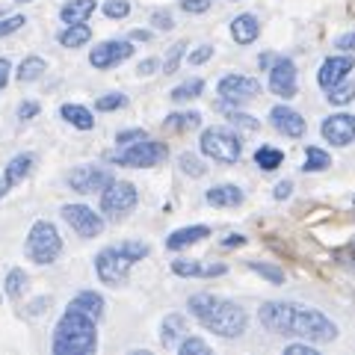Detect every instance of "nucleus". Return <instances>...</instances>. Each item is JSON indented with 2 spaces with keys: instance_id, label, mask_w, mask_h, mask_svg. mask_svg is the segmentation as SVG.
Instances as JSON below:
<instances>
[{
  "instance_id": "680f3d73",
  "label": "nucleus",
  "mask_w": 355,
  "mask_h": 355,
  "mask_svg": "<svg viewBox=\"0 0 355 355\" xmlns=\"http://www.w3.org/2000/svg\"><path fill=\"white\" fill-rule=\"evenodd\" d=\"M12 3H30V0H12Z\"/></svg>"
},
{
  "instance_id": "9b49d317",
  "label": "nucleus",
  "mask_w": 355,
  "mask_h": 355,
  "mask_svg": "<svg viewBox=\"0 0 355 355\" xmlns=\"http://www.w3.org/2000/svg\"><path fill=\"white\" fill-rule=\"evenodd\" d=\"M216 89H219V98L225 104H246L254 95H261V80L246 77V74H225Z\"/></svg>"
},
{
  "instance_id": "c03bdc74",
  "label": "nucleus",
  "mask_w": 355,
  "mask_h": 355,
  "mask_svg": "<svg viewBox=\"0 0 355 355\" xmlns=\"http://www.w3.org/2000/svg\"><path fill=\"white\" fill-rule=\"evenodd\" d=\"M210 57H214V48H210V44H198L196 51L187 53V62H190V65H202V62H207Z\"/></svg>"
},
{
  "instance_id": "37998d69",
  "label": "nucleus",
  "mask_w": 355,
  "mask_h": 355,
  "mask_svg": "<svg viewBox=\"0 0 355 355\" xmlns=\"http://www.w3.org/2000/svg\"><path fill=\"white\" fill-rule=\"evenodd\" d=\"M24 24H27L24 15H9V18H3V21H0V39H3V36H12V33H18Z\"/></svg>"
},
{
  "instance_id": "7ed1b4c3",
  "label": "nucleus",
  "mask_w": 355,
  "mask_h": 355,
  "mask_svg": "<svg viewBox=\"0 0 355 355\" xmlns=\"http://www.w3.org/2000/svg\"><path fill=\"white\" fill-rule=\"evenodd\" d=\"M198 323L219 338H240L249 326V317H246V311L237 302H231V299H216V305L210 308Z\"/></svg>"
},
{
  "instance_id": "8fccbe9b",
  "label": "nucleus",
  "mask_w": 355,
  "mask_h": 355,
  "mask_svg": "<svg viewBox=\"0 0 355 355\" xmlns=\"http://www.w3.org/2000/svg\"><path fill=\"white\" fill-rule=\"evenodd\" d=\"M157 69H160V62L151 57V60H142V62L137 65V74H139V77H151V74L157 71Z\"/></svg>"
},
{
  "instance_id": "a18cd8bd",
  "label": "nucleus",
  "mask_w": 355,
  "mask_h": 355,
  "mask_svg": "<svg viewBox=\"0 0 355 355\" xmlns=\"http://www.w3.org/2000/svg\"><path fill=\"white\" fill-rule=\"evenodd\" d=\"M148 137V133L146 130H121L119 133V137H116V142H119V146H133V142H139V139H146Z\"/></svg>"
},
{
  "instance_id": "4468645a",
  "label": "nucleus",
  "mask_w": 355,
  "mask_h": 355,
  "mask_svg": "<svg viewBox=\"0 0 355 355\" xmlns=\"http://www.w3.org/2000/svg\"><path fill=\"white\" fill-rule=\"evenodd\" d=\"M270 89H272V95L284 98V101H291V98L296 95V65H293V60L279 57L270 65Z\"/></svg>"
},
{
  "instance_id": "e433bc0d",
  "label": "nucleus",
  "mask_w": 355,
  "mask_h": 355,
  "mask_svg": "<svg viewBox=\"0 0 355 355\" xmlns=\"http://www.w3.org/2000/svg\"><path fill=\"white\" fill-rule=\"evenodd\" d=\"M178 166H181V172L184 175H190V178H202L205 172H207V166L196 157V154H190V151H184L181 157H178Z\"/></svg>"
},
{
  "instance_id": "f704fd0d",
  "label": "nucleus",
  "mask_w": 355,
  "mask_h": 355,
  "mask_svg": "<svg viewBox=\"0 0 355 355\" xmlns=\"http://www.w3.org/2000/svg\"><path fill=\"white\" fill-rule=\"evenodd\" d=\"M249 270L252 272H258L263 275L270 284H284V270H279V266H272V263H261V261H249Z\"/></svg>"
},
{
  "instance_id": "c756f323",
  "label": "nucleus",
  "mask_w": 355,
  "mask_h": 355,
  "mask_svg": "<svg viewBox=\"0 0 355 355\" xmlns=\"http://www.w3.org/2000/svg\"><path fill=\"white\" fill-rule=\"evenodd\" d=\"M202 89H205V80H202V77H193V80L175 86L169 92V98H172V101H178V104H184V101H193V98L202 95Z\"/></svg>"
},
{
  "instance_id": "4d7b16f0",
  "label": "nucleus",
  "mask_w": 355,
  "mask_h": 355,
  "mask_svg": "<svg viewBox=\"0 0 355 355\" xmlns=\"http://www.w3.org/2000/svg\"><path fill=\"white\" fill-rule=\"evenodd\" d=\"M130 39H137V42H148V39H151V33H148V30H133V33H130Z\"/></svg>"
},
{
  "instance_id": "39448f33",
  "label": "nucleus",
  "mask_w": 355,
  "mask_h": 355,
  "mask_svg": "<svg viewBox=\"0 0 355 355\" xmlns=\"http://www.w3.org/2000/svg\"><path fill=\"white\" fill-rule=\"evenodd\" d=\"M198 146H202L205 157L216 160V163H237L243 157V142H240V137L231 128H222V125L207 128L202 133V142H198Z\"/></svg>"
},
{
  "instance_id": "2f4dec72",
  "label": "nucleus",
  "mask_w": 355,
  "mask_h": 355,
  "mask_svg": "<svg viewBox=\"0 0 355 355\" xmlns=\"http://www.w3.org/2000/svg\"><path fill=\"white\" fill-rule=\"evenodd\" d=\"M329 166H331V157L323 148H317V146L305 148V166H302L305 172H326Z\"/></svg>"
},
{
  "instance_id": "aec40b11",
  "label": "nucleus",
  "mask_w": 355,
  "mask_h": 355,
  "mask_svg": "<svg viewBox=\"0 0 355 355\" xmlns=\"http://www.w3.org/2000/svg\"><path fill=\"white\" fill-rule=\"evenodd\" d=\"M205 237H210L207 225H187V228H178V231H172V234L166 237V249L178 252V249H187V246H193V243L205 240Z\"/></svg>"
},
{
  "instance_id": "58836bf2",
  "label": "nucleus",
  "mask_w": 355,
  "mask_h": 355,
  "mask_svg": "<svg viewBox=\"0 0 355 355\" xmlns=\"http://www.w3.org/2000/svg\"><path fill=\"white\" fill-rule=\"evenodd\" d=\"M184 51H187V42H175L172 48H169V53H166V62H163V71L166 74H175L178 71V65H181V60H184Z\"/></svg>"
},
{
  "instance_id": "49530a36",
  "label": "nucleus",
  "mask_w": 355,
  "mask_h": 355,
  "mask_svg": "<svg viewBox=\"0 0 355 355\" xmlns=\"http://www.w3.org/2000/svg\"><path fill=\"white\" fill-rule=\"evenodd\" d=\"M181 9L190 15H202L210 9V0H181Z\"/></svg>"
},
{
  "instance_id": "13d9d810",
  "label": "nucleus",
  "mask_w": 355,
  "mask_h": 355,
  "mask_svg": "<svg viewBox=\"0 0 355 355\" xmlns=\"http://www.w3.org/2000/svg\"><path fill=\"white\" fill-rule=\"evenodd\" d=\"M44 305H48V299H36V302H33V314H42V311H44Z\"/></svg>"
},
{
  "instance_id": "79ce46f5",
  "label": "nucleus",
  "mask_w": 355,
  "mask_h": 355,
  "mask_svg": "<svg viewBox=\"0 0 355 355\" xmlns=\"http://www.w3.org/2000/svg\"><path fill=\"white\" fill-rule=\"evenodd\" d=\"M228 121L234 128H243V130H258L261 125H258V119H252L249 113H240V110H231L228 113Z\"/></svg>"
},
{
  "instance_id": "a19ab883",
  "label": "nucleus",
  "mask_w": 355,
  "mask_h": 355,
  "mask_svg": "<svg viewBox=\"0 0 355 355\" xmlns=\"http://www.w3.org/2000/svg\"><path fill=\"white\" fill-rule=\"evenodd\" d=\"M104 15L113 18V21L128 18L130 15V3H128V0H107V3H104Z\"/></svg>"
},
{
  "instance_id": "dca6fc26",
  "label": "nucleus",
  "mask_w": 355,
  "mask_h": 355,
  "mask_svg": "<svg viewBox=\"0 0 355 355\" xmlns=\"http://www.w3.org/2000/svg\"><path fill=\"white\" fill-rule=\"evenodd\" d=\"M355 69V60L349 57V53H340V57H329L323 65H320V74H317V83L329 89V86H335L340 80H347L349 71Z\"/></svg>"
},
{
  "instance_id": "bb28decb",
  "label": "nucleus",
  "mask_w": 355,
  "mask_h": 355,
  "mask_svg": "<svg viewBox=\"0 0 355 355\" xmlns=\"http://www.w3.org/2000/svg\"><path fill=\"white\" fill-rule=\"evenodd\" d=\"M44 71H48V62H44L42 57H27L24 62L18 65V74L15 77H18L21 83H33V80H39Z\"/></svg>"
},
{
  "instance_id": "cd10ccee",
  "label": "nucleus",
  "mask_w": 355,
  "mask_h": 355,
  "mask_svg": "<svg viewBox=\"0 0 355 355\" xmlns=\"http://www.w3.org/2000/svg\"><path fill=\"white\" fill-rule=\"evenodd\" d=\"M198 125H202V113H196V110L166 116V128H172V130H196Z\"/></svg>"
},
{
  "instance_id": "09e8293b",
  "label": "nucleus",
  "mask_w": 355,
  "mask_h": 355,
  "mask_svg": "<svg viewBox=\"0 0 355 355\" xmlns=\"http://www.w3.org/2000/svg\"><path fill=\"white\" fill-rule=\"evenodd\" d=\"M39 110H42V107H39L36 101H24V104L18 107V119H21V121H30V119L39 116Z\"/></svg>"
},
{
  "instance_id": "f03ea898",
  "label": "nucleus",
  "mask_w": 355,
  "mask_h": 355,
  "mask_svg": "<svg viewBox=\"0 0 355 355\" xmlns=\"http://www.w3.org/2000/svg\"><path fill=\"white\" fill-rule=\"evenodd\" d=\"M51 349H53V355H89V352H95L98 349L95 320L69 308L57 323Z\"/></svg>"
},
{
  "instance_id": "423d86ee",
  "label": "nucleus",
  "mask_w": 355,
  "mask_h": 355,
  "mask_svg": "<svg viewBox=\"0 0 355 355\" xmlns=\"http://www.w3.org/2000/svg\"><path fill=\"white\" fill-rule=\"evenodd\" d=\"M169 157V148L166 142H154V139H139L133 146H121V151L110 154V160L116 166H130V169H148V166H157Z\"/></svg>"
},
{
  "instance_id": "6e6552de",
  "label": "nucleus",
  "mask_w": 355,
  "mask_h": 355,
  "mask_svg": "<svg viewBox=\"0 0 355 355\" xmlns=\"http://www.w3.org/2000/svg\"><path fill=\"white\" fill-rule=\"evenodd\" d=\"M130 266H133V261H128L116 246L101 249V252L95 254V272H98V279H101L104 284H110V287H121V284H125L128 275H130Z\"/></svg>"
},
{
  "instance_id": "5fc2aeb1",
  "label": "nucleus",
  "mask_w": 355,
  "mask_h": 355,
  "mask_svg": "<svg viewBox=\"0 0 355 355\" xmlns=\"http://www.w3.org/2000/svg\"><path fill=\"white\" fill-rule=\"evenodd\" d=\"M9 71H12V62L0 57V89H3V86L9 83Z\"/></svg>"
},
{
  "instance_id": "20e7f679",
  "label": "nucleus",
  "mask_w": 355,
  "mask_h": 355,
  "mask_svg": "<svg viewBox=\"0 0 355 355\" xmlns=\"http://www.w3.org/2000/svg\"><path fill=\"white\" fill-rule=\"evenodd\" d=\"M24 249H27V258L33 263H39V266L53 263V261L60 258V252H62V237H60L57 225L48 222V219H39L36 225L30 228Z\"/></svg>"
},
{
  "instance_id": "6e6d98bb",
  "label": "nucleus",
  "mask_w": 355,
  "mask_h": 355,
  "mask_svg": "<svg viewBox=\"0 0 355 355\" xmlns=\"http://www.w3.org/2000/svg\"><path fill=\"white\" fill-rule=\"evenodd\" d=\"M243 243H246V237H243V234H228L225 240H222V246L231 249V246H243Z\"/></svg>"
},
{
  "instance_id": "bf43d9fd",
  "label": "nucleus",
  "mask_w": 355,
  "mask_h": 355,
  "mask_svg": "<svg viewBox=\"0 0 355 355\" xmlns=\"http://www.w3.org/2000/svg\"><path fill=\"white\" fill-rule=\"evenodd\" d=\"M272 62H275V60L270 57V53H263V57L258 60V65H261V69H270V65H272Z\"/></svg>"
},
{
  "instance_id": "1a4fd4ad",
  "label": "nucleus",
  "mask_w": 355,
  "mask_h": 355,
  "mask_svg": "<svg viewBox=\"0 0 355 355\" xmlns=\"http://www.w3.org/2000/svg\"><path fill=\"white\" fill-rule=\"evenodd\" d=\"M62 219L69 222L74 234L83 237V240H92V237H98L104 231V216L95 214V210L86 207V205H65L62 207Z\"/></svg>"
},
{
  "instance_id": "b1692460",
  "label": "nucleus",
  "mask_w": 355,
  "mask_h": 355,
  "mask_svg": "<svg viewBox=\"0 0 355 355\" xmlns=\"http://www.w3.org/2000/svg\"><path fill=\"white\" fill-rule=\"evenodd\" d=\"M95 12V0H69L60 9V18L65 24H83V21Z\"/></svg>"
},
{
  "instance_id": "393cba45",
  "label": "nucleus",
  "mask_w": 355,
  "mask_h": 355,
  "mask_svg": "<svg viewBox=\"0 0 355 355\" xmlns=\"http://www.w3.org/2000/svg\"><path fill=\"white\" fill-rule=\"evenodd\" d=\"M60 116L69 121L71 128H77V130H92L95 128L92 113H89L86 107H80V104H62L60 107Z\"/></svg>"
},
{
  "instance_id": "f3484780",
  "label": "nucleus",
  "mask_w": 355,
  "mask_h": 355,
  "mask_svg": "<svg viewBox=\"0 0 355 355\" xmlns=\"http://www.w3.org/2000/svg\"><path fill=\"white\" fill-rule=\"evenodd\" d=\"M172 272L181 279H214V275H225L228 266L225 263H202L193 258H178L172 261Z\"/></svg>"
},
{
  "instance_id": "c9c22d12",
  "label": "nucleus",
  "mask_w": 355,
  "mask_h": 355,
  "mask_svg": "<svg viewBox=\"0 0 355 355\" xmlns=\"http://www.w3.org/2000/svg\"><path fill=\"white\" fill-rule=\"evenodd\" d=\"M216 299H219V296H214V293H196V296H190V314H193L196 320H202L207 311L216 305Z\"/></svg>"
},
{
  "instance_id": "f8f14e48",
  "label": "nucleus",
  "mask_w": 355,
  "mask_h": 355,
  "mask_svg": "<svg viewBox=\"0 0 355 355\" xmlns=\"http://www.w3.org/2000/svg\"><path fill=\"white\" fill-rule=\"evenodd\" d=\"M113 181V175H110L107 169H101V166H77V169L69 175V187L74 193H101L104 187Z\"/></svg>"
},
{
  "instance_id": "72a5a7b5",
  "label": "nucleus",
  "mask_w": 355,
  "mask_h": 355,
  "mask_svg": "<svg viewBox=\"0 0 355 355\" xmlns=\"http://www.w3.org/2000/svg\"><path fill=\"white\" fill-rule=\"evenodd\" d=\"M116 249H119L121 254H125L128 261H133V263L142 261V258H148V252H151L148 243H139V240H125V243H119Z\"/></svg>"
},
{
  "instance_id": "5701e85b",
  "label": "nucleus",
  "mask_w": 355,
  "mask_h": 355,
  "mask_svg": "<svg viewBox=\"0 0 355 355\" xmlns=\"http://www.w3.org/2000/svg\"><path fill=\"white\" fill-rule=\"evenodd\" d=\"M184 335H187V320L181 314H169L163 320V326H160V343L163 347H175V343H181Z\"/></svg>"
},
{
  "instance_id": "864d4df0",
  "label": "nucleus",
  "mask_w": 355,
  "mask_h": 355,
  "mask_svg": "<svg viewBox=\"0 0 355 355\" xmlns=\"http://www.w3.org/2000/svg\"><path fill=\"white\" fill-rule=\"evenodd\" d=\"M291 190H293V181H279V184H275V193H272V196L282 202V198L291 196Z\"/></svg>"
},
{
  "instance_id": "603ef678",
  "label": "nucleus",
  "mask_w": 355,
  "mask_h": 355,
  "mask_svg": "<svg viewBox=\"0 0 355 355\" xmlns=\"http://www.w3.org/2000/svg\"><path fill=\"white\" fill-rule=\"evenodd\" d=\"M335 44L340 51H355V33H343V36H338Z\"/></svg>"
},
{
  "instance_id": "3c124183",
  "label": "nucleus",
  "mask_w": 355,
  "mask_h": 355,
  "mask_svg": "<svg viewBox=\"0 0 355 355\" xmlns=\"http://www.w3.org/2000/svg\"><path fill=\"white\" fill-rule=\"evenodd\" d=\"M287 355H317L314 347H308V343H291V347H284Z\"/></svg>"
},
{
  "instance_id": "ddd939ff",
  "label": "nucleus",
  "mask_w": 355,
  "mask_h": 355,
  "mask_svg": "<svg viewBox=\"0 0 355 355\" xmlns=\"http://www.w3.org/2000/svg\"><path fill=\"white\" fill-rule=\"evenodd\" d=\"M320 133H323V139L331 142V146H352L355 142V116L352 113H335L329 116L323 125H320Z\"/></svg>"
},
{
  "instance_id": "9d476101",
  "label": "nucleus",
  "mask_w": 355,
  "mask_h": 355,
  "mask_svg": "<svg viewBox=\"0 0 355 355\" xmlns=\"http://www.w3.org/2000/svg\"><path fill=\"white\" fill-rule=\"evenodd\" d=\"M130 57H133V44L128 39H110V42H101L98 48L89 51V65L107 71V69H116V65H121Z\"/></svg>"
},
{
  "instance_id": "0eeeda50",
  "label": "nucleus",
  "mask_w": 355,
  "mask_h": 355,
  "mask_svg": "<svg viewBox=\"0 0 355 355\" xmlns=\"http://www.w3.org/2000/svg\"><path fill=\"white\" fill-rule=\"evenodd\" d=\"M137 202H139V196L130 181H110L101 190V214H107L110 219L128 216L137 207Z\"/></svg>"
},
{
  "instance_id": "a211bd4d",
  "label": "nucleus",
  "mask_w": 355,
  "mask_h": 355,
  "mask_svg": "<svg viewBox=\"0 0 355 355\" xmlns=\"http://www.w3.org/2000/svg\"><path fill=\"white\" fill-rule=\"evenodd\" d=\"M243 198H246V193H243L237 184H216L205 193V202L214 207H237V205H243Z\"/></svg>"
},
{
  "instance_id": "473e14b6",
  "label": "nucleus",
  "mask_w": 355,
  "mask_h": 355,
  "mask_svg": "<svg viewBox=\"0 0 355 355\" xmlns=\"http://www.w3.org/2000/svg\"><path fill=\"white\" fill-rule=\"evenodd\" d=\"M27 284H30V279H27L24 270H9L6 272V296L9 299H21V296H24Z\"/></svg>"
},
{
  "instance_id": "412c9836",
  "label": "nucleus",
  "mask_w": 355,
  "mask_h": 355,
  "mask_svg": "<svg viewBox=\"0 0 355 355\" xmlns=\"http://www.w3.org/2000/svg\"><path fill=\"white\" fill-rule=\"evenodd\" d=\"M71 311H80V314L92 317V320H101L104 317V296L95 293V291H80L71 302H69Z\"/></svg>"
},
{
  "instance_id": "c85d7f7f",
  "label": "nucleus",
  "mask_w": 355,
  "mask_h": 355,
  "mask_svg": "<svg viewBox=\"0 0 355 355\" xmlns=\"http://www.w3.org/2000/svg\"><path fill=\"white\" fill-rule=\"evenodd\" d=\"M254 163H258L263 172H275L284 163V154L279 148H272V146H261L258 151H254Z\"/></svg>"
},
{
  "instance_id": "de8ad7c7",
  "label": "nucleus",
  "mask_w": 355,
  "mask_h": 355,
  "mask_svg": "<svg viewBox=\"0 0 355 355\" xmlns=\"http://www.w3.org/2000/svg\"><path fill=\"white\" fill-rule=\"evenodd\" d=\"M151 24L157 30H172L175 21H172V15L166 12V9H157V12H151Z\"/></svg>"
},
{
  "instance_id": "f257e3e1",
  "label": "nucleus",
  "mask_w": 355,
  "mask_h": 355,
  "mask_svg": "<svg viewBox=\"0 0 355 355\" xmlns=\"http://www.w3.org/2000/svg\"><path fill=\"white\" fill-rule=\"evenodd\" d=\"M261 326L272 335H291L305 338L311 343H331L338 338V326L317 308L296 305V302H263L261 311Z\"/></svg>"
},
{
  "instance_id": "4c0bfd02",
  "label": "nucleus",
  "mask_w": 355,
  "mask_h": 355,
  "mask_svg": "<svg viewBox=\"0 0 355 355\" xmlns=\"http://www.w3.org/2000/svg\"><path fill=\"white\" fill-rule=\"evenodd\" d=\"M128 104V95H121V92H107V95H101L95 101V110L98 113H113V110H121Z\"/></svg>"
},
{
  "instance_id": "6ab92c4d",
  "label": "nucleus",
  "mask_w": 355,
  "mask_h": 355,
  "mask_svg": "<svg viewBox=\"0 0 355 355\" xmlns=\"http://www.w3.org/2000/svg\"><path fill=\"white\" fill-rule=\"evenodd\" d=\"M261 36V21L254 18L252 12H243L231 21V39L237 44H252L254 39Z\"/></svg>"
},
{
  "instance_id": "2eb2a0df",
  "label": "nucleus",
  "mask_w": 355,
  "mask_h": 355,
  "mask_svg": "<svg viewBox=\"0 0 355 355\" xmlns=\"http://www.w3.org/2000/svg\"><path fill=\"white\" fill-rule=\"evenodd\" d=\"M270 121H272L275 130L284 133V137H291V139H299L305 133V119L299 116L293 107H287V104L272 107L270 110Z\"/></svg>"
},
{
  "instance_id": "052dcab7",
  "label": "nucleus",
  "mask_w": 355,
  "mask_h": 355,
  "mask_svg": "<svg viewBox=\"0 0 355 355\" xmlns=\"http://www.w3.org/2000/svg\"><path fill=\"white\" fill-rule=\"evenodd\" d=\"M9 190H12V187H9V184H6V181H3V178H0V198H3V196H6V193H9Z\"/></svg>"
},
{
  "instance_id": "4be33fe9",
  "label": "nucleus",
  "mask_w": 355,
  "mask_h": 355,
  "mask_svg": "<svg viewBox=\"0 0 355 355\" xmlns=\"http://www.w3.org/2000/svg\"><path fill=\"white\" fill-rule=\"evenodd\" d=\"M33 163H36V157H33V154H15V157L6 163V169H3V181H6L9 187L21 184V181H24V178L30 175Z\"/></svg>"
},
{
  "instance_id": "ea45409f",
  "label": "nucleus",
  "mask_w": 355,
  "mask_h": 355,
  "mask_svg": "<svg viewBox=\"0 0 355 355\" xmlns=\"http://www.w3.org/2000/svg\"><path fill=\"white\" fill-rule=\"evenodd\" d=\"M178 352H181V355H210V347L202 338H181V343H178Z\"/></svg>"
},
{
  "instance_id": "a878e982",
  "label": "nucleus",
  "mask_w": 355,
  "mask_h": 355,
  "mask_svg": "<svg viewBox=\"0 0 355 355\" xmlns=\"http://www.w3.org/2000/svg\"><path fill=\"white\" fill-rule=\"evenodd\" d=\"M89 39H92V30L86 27V21H83V24H69V27L60 33V44H62V48H71V51L74 48H83Z\"/></svg>"
},
{
  "instance_id": "7c9ffc66",
  "label": "nucleus",
  "mask_w": 355,
  "mask_h": 355,
  "mask_svg": "<svg viewBox=\"0 0 355 355\" xmlns=\"http://www.w3.org/2000/svg\"><path fill=\"white\" fill-rule=\"evenodd\" d=\"M329 104H335V107H343V104H349L355 101V83L352 80H340L335 86H329Z\"/></svg>"
}]
</instances>
